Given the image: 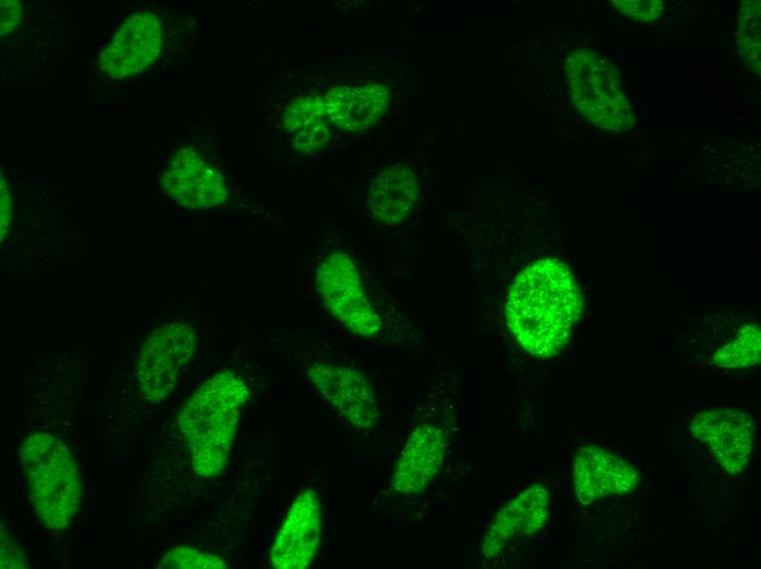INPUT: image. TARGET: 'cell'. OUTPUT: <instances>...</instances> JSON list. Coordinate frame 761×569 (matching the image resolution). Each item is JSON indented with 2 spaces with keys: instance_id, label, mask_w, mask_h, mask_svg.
<instances>
[{
  "instance_id": "cell-1",
  "label": "cell",
  "mask_w": 761,
  "mask_h": 569,
  "mask_svg": "<svg viewBox=\"0 0 761 569\" xmlns=\"http://www.w3.org/2000/svg\"><path fill=\"white\" fill-rule=\"evenodd\" d=\"M581 304L567 266L557 259H540L523 269L512 284L507 325L530 355L549 358L567 344Z\"/></svg>"
},
{
  "instance_id": "cell-2",
  "label": "cell",
  "mask_w": 761,
  "mask_h": 569,
  "mask_svg": "<svg viewBox=\"0 0 761 569\" xmlns=\"http://www.w3.org/2000/svg\"><path fill=\"white\" fill-rule=\"evenodd\" d=\"M248 397L243 379L224 370L203 382L183 405L177 421L198 476L213 477L225 468Z\"/></svg>"
},
{
  "instance_id": "cell-3",
  "label": "cell",
  "mask_w": 761,
  "mask_h": 569,
  "mask_svg": "<svg viewBox=\"0 0 761 569\" xmlns=\"http://www.w3.org/2000/svg\"><path fill=\"white\" fill-rule=\"evenodd\" d=\"M33 509L45 527L67 529L78 511L82 484L68 446L57 437L34 433L20 448Z\"/></svg>"
},
{
  "instance_id": "cell-4",
  "label": "cell",
  "mask_w": 761,
  "mask_h": 569,
  "mask_svg": "<svg viewBox=\"0 0 761 569\" xmlns=\"http://www.w3.org/2000/svg\"><path fill=\"white\" fill-rule=\"evenodd\" d=\"M570 93L577 112L610 131H627L634 121L616 69L599 55L579 49L565 61Z\"/></svg>"
},
{
  "instance_id": "cell-5",
  "label": "cell",
  "mask_w": 761,
  "mask_h": 569,
  "mask_svg": "<svg viewBox=\"0 0 761 569\" xmlns=\"http://www.w3.org/2000/svg\"><path fill=\"white\" fill-rule=\"evenodd\" d=\"M197 346L194 328L183 322L165 324L152 332L138 352L137 381L145 400L156 404L176 387L182 369Z\"/></svg>"
},
{
  "instance_id": "cell-6",
  "label": "cell",
  "mask_w": 761,
  "mask_h": 569,
  "mask_svg": "<svg viewBox=\"0 0 761 569\" xmlns=\"http://www.w3.org/2000/svg\"><path fill=\"white\" fill-rule=\"evenodd\" d=\"M315 286L330 315L359 336H374L380 318L368 302L351 257L333 252L316 267Z\"/></svg>"
},
{
  "instance_id": "cell-7",
  "label": "cell",
  "mask_w": 761,
  "mask_h": 569,
  "mask_svg": "<svg viewBox=\"0 0 761 569\" xmlns=\"http://www.w3.org/2000/svg\"><path fill=\"white\" fill-rule=\"evenodd\" d=\"M163 45V27L152 11L129 15L99 54L103 73L126 79L147 70L159 58Z\"/></svg>"
},
{
  "instance_id": "cell-8",
  "label": "cell",
  "mask_w": 761,
  "mask_h": 569,
  "mask_svg": "<svg viewBox=\"0 0 761 569\" xmlns=\"http://www.w3.org/2000/svg\"><path fill=\"white\" fill-rule=\"evenodd\" d=\"M323 507L317 492L306 487L293 500L270 550L276 569H304L314 560L323 537Z\"/></svg>"
},
{
  "instance_id": "cell-9",
  "label": "cell",
  "mask_w": 761,
  "mask_h": 569,
  "mask_svg": "<svg viewBox=\"0 0 761 569\" xmlns=\"http://www.w3.org/2000/svg\"><path fill=\"white\" fill-rule=\"evenodd\" d=\"M313 387L349 423L368 429L378 418L374 391L358 370L343 364L315 362L307 369Z\"/></svg>"
},
{
  "instance_id": "cell-10",
  "label": "cell",
  "mask_w": 761,
  "mask_h": 569,
  "mask_svg": "<svg viewBox=\"0 0 761 569\" xmlns=\"http://www.w3.org/2000/svg\"><path fill=\"white\" fill-rule=\"evenodd\" d=\"M754 422L750 415L729 408L704 410L695 416L691 433L713 452L730 475L747 466L754 441Z\"/></svg>"
},
{
  "instance_id": "cell-11",
  "label": "cell",
  "mask_w": 761,
  "mask_h": 569,
  "mask_svg": "<svg viewBox=\"0 0 761 569\" xmlns=\"http://www.w3.org/2000/svg\"><path fill=\"white\" fill-rule=\"evenodd\" d=\"M161 187L180 206L196 210L213 208L227 197L222 173L191 148H180L171 156Z\"/></svg>"
},
{
  "instance_id": "cell-12",
  "label": "cell",
  "mask_w": 761,
  "mask_h": 569,
  "mask_svg": "<svg viewBox=\"0 0 761 569\" xmlns=\"http://www.w3.org/2000/svg\"><path fill=\"white\" fill-rule=\"evenodd\" d=\"M639 483L640 475L634 466L609 451L588 445L576 452L574 489L582 504L612 495L629 493Z\"/></svg>"
},
{
  "instance_id": "cell-13",
  "label": "cell",
  "mask_w": 761,
  "mask_h": 569,
  "mask_svg": "<svg viewBox=\"0 0 761 569\" xmlns=\"http://www.w3.org/2000/svg\"><path fill=\"white\" fill-rule=\"evenodd\" d=\"M447 451V433L436 423L426 422L409 437L393 474L398 493L423 490L441 469Z\"/></svg>"
},
{
  "instance_id": "cell-14",
  "label": "cell",
  "mask_w": 761,
  "mask_h": 569,
  "mask_svg": "<svg viewBox=\"0 0 761 569\" xmlns=\"http://www.w3.org/2000/svg\"><path fill=\"white\" fill-rule=\"evenodd\" d=\"M550 509L549 490L535 484L504 506L491 522L481 550L494 557L516 539L537 533L546 523Z\"/></svg>"
},
{
  "instance_id": "cell-15",
  "label": "cell",
  "mask_w": 761,
  "mask_h": 569,
  "mask_svg": "<svg viewBox=\"0 0 761 569\" xmlns=\"http://www.w3.org/2000/svg\"><path fill=\"white\" fill-rule=\"evenodd\" d=\"M326 113L336 127L360 131L376 124L388 106V91L383 85L335 86L324 96Z\"/></svg>"
},
{
  "instance_id": "cell-16",
  "label": "cell",
  "mask_w": 761,
  "mask_h": 569,
  "mask_svg": "<svg viewBox=\"0 0 761 569\" xmlns=\"http://www.w3.org/2000/svg\"><path fill=\"white\" fill-rule=\"evenodd\" d=\"M418 195L415 173L407 164L397 163L383 170L372 181L367 207L376 220L396 224L410 213Z\"/></svg>"
},
{
  "instance_id": "cell-17",
  "label": "cell",
  "mask_w": 761,
  "mask_h": 569,
  "mask_svg": "<svg viewBox=\"0 0 761 569\" xmlns=\"http://www.w3.org/2000/svg\"><path fill=\"white\" fill-rule=\"evenodd\" d=\"M330 120L323 96L293 100L282 115V130L300 154H313L330 139Z\"/></svg>"
},
{
  "instance_id": "cell-18",
  "label": "cell",
  "mask_w": 761,
  "mask_h": 569,
  "mask_svg": "<svg viewBox=\"0 0 761 569\" xmlns=\"http://www.w3.org/2000/svg\"><path fill=\"white\" fill-rule=\"evenodd\" d=\"M737 42L738 50L746 65L760 73V1L741 2Z\"/></svg>"
},
{
  "instance_id": "cell-19",
  "label": "cell",
  "mask_w": 761,
  "mask_h": 569,
  "mask_svg": "<svg viewBox=\"0 0 761 569\" xmlns=\"http://www.w3.org/2000/svg\"><path fill=\"white\" fill-rule=\"evenodd\" d=\"M760 360V328L757 325L745 326L737 337L719 348L713 361L723 368H742L756 364Z\"/></svg>"
},
{
  "instance_id": "cell-20",
  "label": "cell",
  "mask_w": 761,
  "mask_h": 569,
  "mask_svg": "<svg viewBox=\"0 0 761 569\" xmlns=\"http://www.w3.org/2000/svg\"><path fill=\"white\" fill-rule=\"evenodd\" d=\"M166 569H225L226 562L213 555L189 546H176L160 562Z\"/></svg>"
},
{
  "instance_id": "cell-21",
  "label": "cell",
  "mask_w": 761,
  "mask_h": 569,
  "mask_svg": "<svg viewBox=\"0 0 761 569\" xmlns=\"http://www.w3.org/2000/svg\"><path fill=\"white\" fill-rule=\"evenodd\" d=\"M611 3L620 14L639 21H652L663 13V2L658 0H613Z\"/></svg>"
},
{
  "instance_id": "cell-22",
  "label": "cell",
  "mask_w": 761,
  "mask_h": 569,
  "mask_svg": "<svg viewBox=\"0 0 761 569\" xmlns=\"http://www.w3.org/2000/svg\"><path fill=\"white\" fill-rule=\"evenodd\" d=\"M1 568L21 569L27 568V561L21 547L12 535L4 529L1 530Z\"/></svg>"
},
{
  "instance_id": "cell-23",
  "label": "cell",
  "mask_w": 761,
  "mask_h": 569,
  "mask_svg": "<svg viewBox=\"0 0 761 569\" xmlns=\"http://www.w3.org/2000/svg\"><path fill=\"white\" fill-rule=\"evenodd\" d=\"M0 34L4 36L11 33L23 16V9L16 0H2L1 2Z\"/></svg>"
},
{
  "instance_id": "cell-24",
  "label": "cell",
  "mask_w": 761,
  "mask_h": 569,
  "mask_svg": "<svg viewBox=\"0 0 761 569\" xmlns=\"http://www.w3.org/2000/svg\"><path fill=\"white\" fill-rule=\"evenodd\" d=\"M0 196H1L0 227H1V241H3L4 236L10 231L11 221H12L11 195H10L8 184H7L5 179L3 178V173H1Z\"/></svg>"
}]
</instances>
